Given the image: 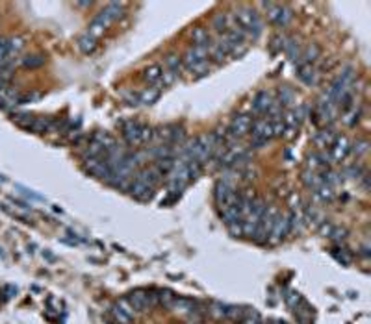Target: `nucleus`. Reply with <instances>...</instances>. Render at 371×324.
<instances>
[{"label":"nucleus","mask_w":371,"mask_h":324,"mask_svg":"<svg viewBox=\"0 0 371 324\" xmlns=\"http://www.w3.org/2000/svg\"><path fill=\"white\" fill-rule=\"evenodd\" d=\"M234 26H238L245 35H251L253 39H258L262 30H264V22L260 19V13L253 8H239L234 11Z\"/></svg>","instance_id":"nucleus-1"},{"label":"nucleus","mask_w":371,"mask_h":324,"mask_svg":"<svg viewBox=\"0 0 371 324\" xmlns=\"http://www.w3.org/2000/svg\"><path fill=\"white\" fill-rule=\"evenodd\" d=\"M265 9L267 21L275 24L277 28H286L292 24L293 21V9L286 4H275V2H262L260 4Z\"/></svg>","instance_id":"nucleus-2"},{"label":"nucleus","mask_w":371,"mask_h":324,"mask_svg":"<svg viewBox=\"0 0 371 324\" xmlns=\"http://www.w3.org/2000/svg\"><path fill=\"white\" fill-rule=\"evenodd\" d=\"M152 135H154L152 128L141 123H136V121H128L123 126V137L130 147H139V145L149 143L152 139Z\"/></svg>","instance_id":"nucleus-3"},{"label":"nucleus","mask_w":371,"mask_h":324,"mask_svg":"<svg viewBox=\"0 0 371 324\" xmlns=\"http://www.w3.org/2000/svg\"><path fill=\"white\" fill-rule=\"evenodd\" d=\"M265 208H267V206H265L264 198L255 196L253 206H251V211H249L247 215L241 219V234H243V236L255 237V234H256V228H258V222H260V219H262Z\"/></svg>","instance_id":"nucleus-4"},{"label":"nucleus","mask_w":371,"mask_h":324,"mask_svg":"<svg viewBox=\"0 0 371 324\" xmlns=\"http://www.w3.org/2000/svg\"><path fill=\"white\" fill-rule=\"evenodd\" d=\"M251 147L253 149H264L269 141L273 139V126L267 119H256L251 124Z\"/></svg>","instance_id":"nucleus-5"},{"label":"nucleus","mask_w":371,"mask_h":324,"mask_svg":"<svg viewBox=\"0 0 371 324\" xmlns=\"http://www.w3.org/2000/svg\"><path fill=\"white\" fill-rule=\"evenodd\" d=\"M126 300L130 302L134 311H147V309L158 304V295H156V291L136 289L126 297Z\"/></svg>","instance_id":"nucleus-6"},{"label":"nucleus","mask_w":371,"mask_h":324,"mask_svg":"<svg viewBox=\"0 0 371 324\" xmlns=\"http://www.w3.org/2000/svg\"><path fill=\"white\" fill-rule=\"evenodd\" d=\"M277 215H278V210H277L275 206L265 208L264 215H262V219L258 222L256 234L253 237L256 243H265V241L269 239V234H271V228H273V222L275 219H277Z\"/></svg>","instance_id":"nucleus-7"},{"label":"nucleus","mask_w":371,"mask_h":324,"mask_svg":"<svg viewBox=\"0 0 371 324\" xmlns=\"http://www.w3.org/2000/svg\"><path fill=\"white\" fill-rule=\"evenodd\" d=\"M292 232V220H290V213H278L277 219L273 222V228H271V234H269V243H280L284 237L288 236Z\"/></svg>","instance_id":"nucleus-8"},{"label":"nucleus","mask_w":371,"mask_h":324,"mask_svg":"<svg viewBox=\"0 0 371 324\" xmlns=\"http://www.w3.org/2000/svg\"><path fill=\"white\" fill-rule=\"evenodd\" d=\"M351 149V143L345 135H336V139L332 141V145L328 147V159L332 163H342Z\"/></svg>","instance_id":"nucleus-9"},{"label":"nucleus","mask_w":371,"mask_h":324,"mask_svg":"<svg viewBox=\"0 0 371 324\" xmlns=\"http://www.w3.org/2000/svg\"><path fill=\"white\" fill-rule=\"evenodd\" d=\"M208 62V46H197V44H191L187 50L182 56V63H184L186 69H191L199 63Z\"/></svg>","instance_id":"nucleus-10"},{"label":"nucleus","mask_w":371,"mask_h":324,"mask_svg":"<svg viewBox=\"0 0 371 324\" xmlns=\"http://www.w3.org/2000/svg\"><path fill=\"white\" fill-rule=\"evenodd\" d=\"M251 124H253V119L245 113H239L232 119L230 123V137L232 139H238V137H243L247 135L249 130H251Z\"/></svg>","instance_id":"nucleus-11"},{"label":"nucleus","mask_w":371,"mask_h":324,"mask_svg":"<svg viewBox=\"0 0 371 324\" xmlns=\"http://www.w3.org/2000/svg\"><path fill=\"white\" fill-rule=\"evenodd\" d=\"M126 191L130 193V196H134L136 200H149V198H152V187L150 185H147L145 182H141L139 178H132V182L128 184V187H126Z\"/></svg>","instance_id":"nucleus-12"},{"label":"nucleus","mask_w":371,"mask_h":324,"mask_svg":"<svg viewBox=\"0 0 371 324\" xmlns=\"http://www.w3.org/2000/svg\"><path fill=\"white\" fill-rule=\"evenodd\" d=\"M319 58H321V46L318 43H310L301 50V56L295 60V65L297 67H301V65H314Z\"/></svg>","instance_id":"nucleus-13"},{"label":"nucleus","mask_w":371,"mask_h":324,"mask_svg":"<svg viewBox=\"0 0 371 324\" xmlns=\"http://www.w3.org/2000/svg\"><path fill=\"white\" fill-rule=\"evenodd\" d=\"M114 22L110 21V17H108L104 11H100V13H97L95 17H93V21L89 22V30H88V34L89 35H93L95 39H98L100 35L106 32L108 28L112 26Z\"/></svg>","instance_id":"nucleus-14"},{"label":"nucleus","mask_w":371,"mask_h":324,"mask_svg":"<svg viewBox=\"0 0 371 324\" xmlns=\"http://www.w3.org/2000/svg\"><path fill=\"white\" fill-rule=\"evenodd\" d=\"M275 100L273 97H271V93L269 91H265V89H262V91H258L256 95L253 97V102H251V108H253V111L256 115H265V111L269 109V106L273 104Z\"/></svg>","instance_id":"nucleus-15"},{"label":"nucleus","mask_w":371,"mask_h":324,"mask_svg":"<svg viewBox=\"0 0 371 324\" xmlns=\"http://www.w3.org/2000/svg\"><path fill=\"white\" fill-rule=\"evenodd\" d=\"M297 78L304 86L314 87V86H318L319 82V72L314 65H301V67H297Z\"/></svg>","instance_id":"nucleus-16"},{"label":"nucleus","mask_w":371,"mask_h":324,"mask_svg":"<svg viewBox=\"0 0 371 324\" xmlns=\"http://www.w3.org/2000/svg\"><path fill=\"white\" fill-rule=\"evenodd\" d=\"M134 178H139L141 182H145V184L150 185V187L154 189V187L162 182V178H163V176L160 174L158 169L152 165V167H145V169H141L138 174H134Z\"/></svg>","instance_id":"nucleus-17"},{"label":"nucleus","mask_w":371,"mask_h":324,"mask_svg":"<svg viewBox=\"0 0 371 324\" xmlns=\"http://www.w3.org/2000/svg\"><path fill=\"white\" fill-rule=\"evenodd\" d=\"M234 26L232 24V17H230L229 13H225V11H219V13H215L212 19V28L217 32V34H227L230 28Z\"/></svg>","instance_id":"nucleus-18"},{"label":"nucleus","mask_w":371,"mask_h":324,"mask_svg":"<svg viewBox=\"0 0 371 324\" xmlns=\"http://www.w3.org/2000/svg\"><path fill=\"white\" fill-rule=\"evenodd\" d=\"M191 41L193 44L197 46H208L210 48V44H212V37H210V32L203 26H197L191 30Z\"/></svg>","instance_id":"nucleus-19"},{"label":"nucleus","mask_w":371,"mask_h":324,"mask_svg":"<svg viewBox=\"0 0 371 324\" xmlns=\"http://www.w3.org/2000/svg\"><path fill=\"white\" fill-rule=\"evenodd\" d=\"M336 139V133L332 130H321L314 135V145L318 147V150H323L332 145V141Z\"/></svg>","instance_id":"nucleus-20"},{"label":"nucleus","mask_w":371,"mask_h":324,"mask_svg":"<svg viewBox=\"0 0 371 324\" xmlns=\"http://www.w3.org/2000/svg\"><path fill=\"white\" fill-rule=\"evenodd\" d=\"M221 217H223V220L227 222V226H232V224H238V222H241L239 206L238 204H234V206H227V208H223Z\"/></svg>","instance_id":"nucleus-21"},{"label":"nucleus","mask_w":371,"mask_h":324,"mask_svg":"<svg viewBox=\"0 0 371 324\" xmlns=\"http://www.w3.org/2000/svg\"><path fill=\"white\" fill-rule=\"evenodd\" d=\"M330 161H328V156H325V152H312L308 156V169L310 171H316V169H325Z\"/></svg>","instance_id":"nucleus-22"},{"label":"nucleus","mask_w":371,"mask_h":324,"mask_svg":"<svg viewBox=\"0 0 371 324\" xmlns=\"http://www.w3.org/2000/svg\"><path fill=\"white\" fill-rule=\"evenodd\" d=\"M165 67L171 74H175V76H180V72L184 69V63H182V58L177 56V54H167L165 56Z\"/></svg>","instance_id":"nucleus-23"},{"label":"nucleus","mask_w":371,"mask_h":324,"mask_svg":"<svg viewBox=\"0 0 371 324\" xmlns=\"http://www.w3.org/2000/svg\"><path fill=\"white\" fill-rule=\"evenodd\" d=\"M302 184L306 185L308 189H312V191H316L319 185L323 184V180H321V174H318L316 171H310V169H306L304 173H302Z\"/></svg>","instance_id":"nucleus-24"},{"label":"nucleus","mask_w":371,"mask_h":324,"mask_svg":"<svg viewBox=\"0 0 371 324\" xmlns=\"http://www.w3.org/2000/svg\"><path fill=\"white\" fill-rule=\"evenodd\" d=\"M360 115H362V108L354 102L349 109H345L344 111V117H342V121H344V124H347V126H354V124L358 123V119H360Z\"/></svg>","instance_id":"nucleus-25"},{"label":"nucleus","mask_w":371,"mask_h":324,"mask_svg":"<svg viewBox=\"0 0 371 324\" xmlns=\"http://www.w3.org/2000/svg\"><path fill=\"white\" fill-rule=\"evenodd\" d=\"M162 76H163V69L160 65H150L143 70V80L147 84H158V82H162Z\"/></svg>","instance_id":"nucleus-26"},{"label":"nucleus","mask_w":371,"mask_h":324,"mask_svg":"<svg viewBox=\"0 0 371 324\" xmlns=\"http://www.w3.org/2000/svg\"><path fill=\"white\" fill-rule=\"evenodd\" d=\"M102 11L110 17L112 22H115V21H119L124 15V4L123 2H110Z\"/></svg>","instance_id":"nucleus-27"},{"label":"nucleus","mask_w":371,"mask_h":324,"mask_svg":"<svg viewBox=\"0 0 371 324\" xmlns=\"http://www.w3.org/2000/svg\"><path fill=\"white\" fill-rule=\"evenodd\" d=\"M138 95H139V104L150 106V104H154V102L160 98V89L158 87H147V89H143L141 93H138Z\"/></svg>","instance_id":"nucleus-28"},{"label":"nucleus","mask_w":371,"mask_h":324,"mask_svg":"<svg viewBox=\"0 0 371 324\" xmlns=\"http://www.w3.org/2000/svg\"><path fill=\"white\" fill-rule=\"evenodd\" d=\"M78 48L82 50L84 54H91L95 52V48H97V39L93 37V35H89L88 32L82 35L78 39Z\"/></svg>","instance_id":"nucleus-29"},{"label":"nucleus","mask_w":371,"mask_h":324,"mask_svg":"<svg viewBox=\"0 0 371 324\" xmlns=\"http://www.w3.org/2000/svg\"><path fill=\"white\" fill-rule=\"evenodd\" d=\"M277 95H278V104L280 106H290L293 104V100H295V91L292 87H288V86H280L278 91H277Z\"/></svg>","instance_id":"nucleus-30"},{"label":"nucleus","mask_w":371,"mask_h":324,"mask_svg":"<svg viewBox=\"0 0 371 324\" xmlns=\"http://www.w3.org/2000/svg\"><path fill=\"white\" fill-rule=\"evenodd\" d=\"M45 62H46V58H45L43 54H32V56L23 58V65L26 69H39V67L45 65Z\"/></svg>","instance_id":"nucleus-31"},{"label":"nucleus","mask_w":371,"mask_h":324,"mask_svg":"<svg viewBox=\"0 0 371 324\" xmlns=\"http://www.w3.org/2000/svg\"><path fill=\"white\" fill-rule=\"evenodd\" d=\"M314 196H316L319 202H332L334 200V191H332V187L321 184L318 189L314 191Z\"/></svg>","instance_id":"nucleus-32"},{"label":"nucleus","mask_w":371,"mask_h":324,"mask_svg":"<svg viewBox=\"0 0 371 324\" xmlns=\"http://www.w3.org/2000/svg\"><path fill=\"white\" fill-rule=\"evenodd\" d=\"M208 313L221 321V319H227V315H229V306L223 304V302H212V304H210V309H208Z\"/></svg>","instance_id":"nucleus-33"},{"label":"nucleus","mask_w":371,"mask_h":324,"mask_svg":"<svg viewBox=\"0 0 371 324\" xmlns=\"http://www.w3.org/2000/svg\"><path fill=\"white\" fill-rule=\"evenodd\" d=\"M368 150H370V143H368L366 139H358L351 145L349 154H353V156H356V158H362V156L368 154Z\"/></svg>","instance_id":"nucleus-34"},{"label":"nucleus","mask_w":371,"mask_h":324,"mask_svg":"<svg viewBox=\"0 0 371 324\" xmlns=\"http://www.w3.org/2000/svg\"><path fill=\"white\" fill-rule=\"evenodd\" d=\"M286 41H288V37H286V35H282V34L273 35V39H271V43H269V48H271V52H273V54L284 52V48H286Z\"/></svg>","instance_id":"nucleus-35"},{"label":"nucleus","mask_w":371,"mask_h":324,"mask_svg":"<svg viewBox=\"0 0 371 324\" xmlns=\"http://www.w3.org/2000/svg\"><path fill=\"white\" fill-rule=\"evenodd\" d=\"M284 52L288 54V58L292 60V62H295L297 58L301 56V46L299 43L295 41V39H292V37H288V41H286V48H284Z\"/></svg>","instance_id":"nucleus-36"},{"label":"nucleus","mask_w":371,"mask_h":324,"mask_svg":"<svg viewBox=\"0 0 371 324\" xmlns=\"http://www.w3.org/2000/svg\"><path fill=\"white\" fill-rule=\"evenodd\" d=\"M156 295H158V304L165 307H173V302H175V298L177 295L173 293V291L169 289H162V291H156Z\"/></svg>","instance_id":"nucleus-37"},{"label":"nucleus","mask_w":371,"mask_h":324,"mask_svg":"<svg viewBox=\"0 0 371 324\" xmlns=\"http://www.w3.org/2000/svg\"><path fill=\"white\" fill-rule=\"evenodd\" d=\"M112 317H114V321L117 324H130L132 323V319H134V317H130L128 313H124L123 309L117 306V304L112 307Z\"/></svg>","instance_id":"nucleus-38"},{"label":"nucleus","mask_w":371,"mask_h":324,"mask_svg":"<svg viewBox=\"0 0 371 324\" xmlns=\"http://www.w3.org/2000/svg\"><path fill=\"white\" fill-rule=\"evenodd\" d=\"M203 169H204L203 163H199V161H195V159H187V174H189V180L199 178L201 173H203Z\"/></svg>","instance_id":"nucleus-39"},{"label":"nucleus","mask_w":371,"mask_h":324,"mask_svg":"<svg viewBox=\"0 0 371 324\" xmlns=\"http://www.w3.org/2000/svg\"><path fill=\"white\" fill-rule=\"evenodd\" d=\"M23 46H24V41H23L21 37H11V39H8V48H9V56H11V58H15V56L23 50Z\"/></svg>","instance_id":"nucleus-40"},{"label":"nucleus","mask_w":371,"mask_h":324,"mask_svg":"<svg viewBox=\"0 0 371 324\" xmlns=\"http://www.w3.org/2000/svg\"><path fill=\"white\" fill-rule=\"evenodd\" d=\"M245 317V307H238V306H229V315L227 319L230 321H236V323H241Z\"/></svg>","instance_id":"nucleus-41"},{"label":"nucleus","mask_w":371,"mask_h":324,"mask_svg":"<svg viewBox=\"0 0 371 324\" xmlns=\"http://www.w3.org/2000/svg\"><path fill=\"white\" fill-rule=\"evenodd\" d=\"M243 324H262V317L256 309H245V317H243Z\"/></svg>","instance_id":"nucleus-42"},{"label":"nucleus","mask_w":371,"mask_h":324,"mask_svg":"<svg viewBox=\"0 0 371 324\" xmlns=\"http://www.w3.org/2000/svg\"><path fill=\"white\" fill-rule=\"evenodd\" d=\"M187 70H191V74H195V78H199V76L208 74V70H210V63L208 62L199 63V65H195V67H191V69H187Z\"/></svg>","instance_id":"nucleus-43"},{"label":"nucleus","mask_w":371,"mask_h":324,"mask_svg":"<svg viewBox=\"0 0 371 324\" xmlns=\"http://www.w3.org/2000/svg\"><path fill=\"white\" fill-rule=\"evenodd\" d=\"M345 174L351 176L353 180H358V178H362L366 173L362 171V167H360V165H349L347 169H345Z\"/></svg>","instance_id":"nucleus-44"},{"label":"nucleus","mask_w":371,"mask_h":324,"mask_svg":"<svg viewBox=\"0 0 371 324\" xmlns=\"http://www.w3.org/2000/svg\"><path fill=\"white\" fill-rule=\"evenodd\" d=\"M301 302H302V298H301L299 293L292 291V293H288V295H286V304L292 307V309H295V307L299 306Z\"/></svg>","instance_id":"nucleus-45"},{"label":"nucleus","mask_w":371,"mask_h":324,"mask_svg":"<svg viewBox=\"0 0 371 324\" xmlns=\"http://www.w3.org/2000/svg\"><path fill=\"white\" fill-rule=\"evenodd\" d=\"M328 237H332L334 241H344L345 237H347V230H345V228H340V226H332Z\"/></svg>","instance_id":"nucleus-46"},{"label":"nucleus","mask_w":371,"mask_h":324,"mask_svg":"<svg viewBox=\"0 0 371 324\" xmlns=\"http://www.w3.org/2000/svg\"><path fill=\"white\" fill-rule=\"evenodd\" d=\"M117 306L121 307V309H123L124 313H128V315H130V317H134V315H136V311H134V307L130 306V302H128V300H126V298H121V300H119V302H117Z\"/></svg>","instance_id":"nucleus-47"},{"label":"nucleus","mask_w":371,"mask_h":324,"mask_svg":"<svg viewBox=\"0 0 371 324\" xmlns=\"http://www.w3.org/2000/svg\"><path fill=\"white\" fill-rule=\"evenodd\" d=\"M229 230H230V234H232V236H236V237H238V236H243V234H241V222H238V224H232V226H229Z\"/></svg>","instance_id":"nucleus-48"},{"label":"nucleus","mask_w":371,"mask_h":324,"mask_svg":"<svg viewBox=\"0 0 371 324\" xmlns=\"http://www.w3.org/2000/svg\"><path fill=\"white\" fill-rule=\"evenodd\" d=\"M76 6H80V8H89V6H91V2H78Z\"/></svg>","instance_id":"nucleus-49"}]
</instances>
